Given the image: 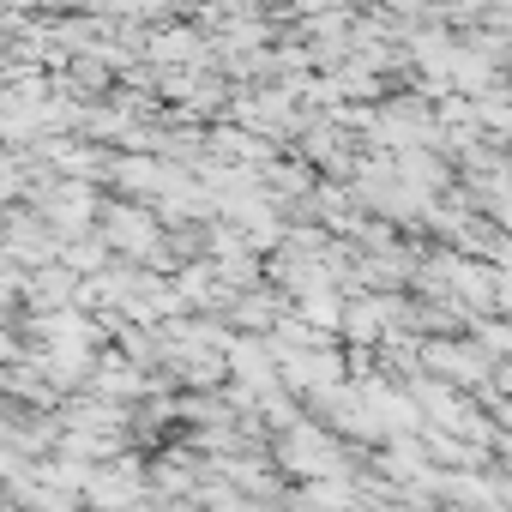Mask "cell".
I'll return each mask as SVG.
<instances>
[{"label": "cell", "mask_w": 512, "mask_h": 512, "mask_svg": "<svg viewBox=\"0 0 512 512\" xmlns=\"http://www.w3.org/2000/svg\"><path fill=\"white\" fill-rule=\"evenodd\" d=\"M278 470L296 476V482H344V446L314 428V422H290V434L278 440Z\"/></svg>", "instance_id": "1"}, {"label": "cell", "mask_w": 512, "mask_h": 512, "mask_svg": "<svg viewBox=\"0 0 512 512\" xmlns=\"http://www.w3.org/2000/svg\"><path fill=\"white\" fill-rule=\"evenodd\" d=\"M157 482H151V470L139 464V458H103L91 476H85V494H79V506H91V512H133V506H145V494H151Z\"/></svg>", "instance_id": "2"}]
</instances>
